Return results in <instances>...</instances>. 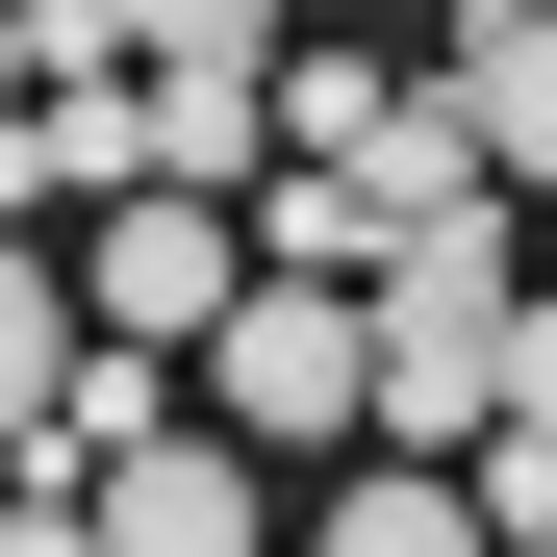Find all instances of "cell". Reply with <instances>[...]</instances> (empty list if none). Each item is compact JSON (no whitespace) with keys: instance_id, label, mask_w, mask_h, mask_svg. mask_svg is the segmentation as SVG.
I'll list each match as a JSON object with an SVG mask.
<instances>
[{"instance_id":"1","label":"cell","mask_w":557,"mask_h":557,"mask_svg":"<svg viewBox=\"0 0 557 557\" xmlns=\"http://www.w3.org/2000/svg\"><path fill=\"white\" fill-rule=\"evenodd\" d=\"M355 305H381V456H482V431H507V330H532V228H507V177H482V203H431Z\"/></svg>"},{"instance_id":"2","label":"cell","mask_w":557,"mask_h":557,"mask_svg":"<svg viewBox=\"0 0 557 557\" xmlns=\"http://www.w3.org/2000/svg\"><path fill=\"white\" fill-rule=\"evenodd\" d=\"M203 406H228L253 456H381V305H355V278H278V253H253V305L203 330Z\"/></svg>"},{"instance_id":"3","label":"cell","mask_w":557,"mask_h":557,"mask_svg":"<svg viewBox=\"0 0 557 557\" xmlns=\"http://www.w3.org/2000/svg\"><path fill=\"white\" fill-rule=\"evenodd\" d=\"M76 305H102L127 355H203L253 305V203H203V177H127L102 228H76Z\"/></svg>"},{"instance_id":"4","label":"cell","mask_w":557,"mask_h":557,"mask_svg":"<svg viewBox=\"0 0 557 557\" xmlns=\"http://www.w3.org/2000/svg\"><path fill=\"white\" fill-rule=\"evenodd\" d=\"M431 102H456V152H482L507 203H557V0H456Z\"/></svg>"},{"instance_id":"5","label":"cell","mask_w":557,"mask_h":557,"mask_svg":"<svg viewBox=\"0 0 557 557\" xmlns=\"http://www.w3.org/2000/svg\"><path fill=\"white\" fill-rule=\"evenodd\" d=\"M253 482H278L253 431H152V456H102V557H278Z\"/></svg>"},{"instance_id":"6","label":"cell","mask_w":557,"mask_h":557,"mask_svg":"<svg viewBox=\"0 0 557 557\" xmlns=\"http://www.w3.org/2000/svg\"><path fill=\"white\" fill-rule=\"evenodd\" d=\"M76 330H102V305H76V253H51V228H0V456H51Z\"/></svg>"},{"instance_id":"7","label":"cell","mask_w":557,"mask_h":557,"mask_svg":"<svg viewBox=\"0 0 557 557\" xmlns=\"http://www.w3.org/2000/svg\"><path fill=\"white\" fill-rule=\"evenodd\" d=\"M406 102H431V76H381V51H278V152L381 177V203H406Z\"/></svg>"},{"instance_id":"8","label":"cell","mask_w":557,"mask_h":557,"mask_svg":"<svg viewBox=\"0 0 557 557\" xmlns=\"http://www.w3.org/2000/svg\"><path fill=\"white\" fill-rule=\"evenodd\" d=\"M152 177H203V203H253V177H278V76H152Z\"/></svg>"},{"instance_id":"9","label":"cell","mask_w":557,"mask_h":557,"mask_svg":"<svg viewBox=\"0 0 557 557\" xmlns=\"http://www.w3.org/2000/svg\"><path fill=\"white\" fill-rule=\"evenodd\" d=\"M305 557H507V532H482V482H456V456H355V507H330Z\"/></svg>"},{"instance_id":"10","label":"cell","mask_w":557,"mask_h":557,"mask_svg":"<svg viewBox=\"0 0 557 557\" xmlns=\"http://www.w3.org/2000/svg\"><path fill=\"white\" fill-rule=\"evenodd\" d=\"M152 431H177V381H152L127 330H76V406H51V456H76V482H102V456H152Z\"/></svg>"},{"instance_id":"11","label":"cell","mask_w":557,"mask_h":557,"mask_svg":"<svg viewBox=\"0 0 557 557\" xmlns=\"http://www.w3.org/2000/svg\"><path fill=\"white\" fill-rule=\"evenodd\" d=\"M102 26H127V76H203V51L278 76V0H102Z\"/></svg>"},{"instance_id":"12","label":"cell","mask_w":557,"mask_h":557,"mask_svg":"<svg viewBox=\"0 0 557 557\" xmlns=\"http://www.w3.org/2000/svg\"><path fill=\"white\" fill-rule=\"evenodd\" d=\"M507 431H557V278H532V330H507Z\"/></svg>"},{"instance_id":"13","label":"cell","mask_w":557,"mask_h":557,"mask_svg":"<svg viewBox=\"0 0 557 557\" xmlns=\"http://www.w3.org/2000/svg\"><path fill=\"white\" fill-rule=\"evenodd\" d=\"M532 253H557V203H532Z\"/></svg>"}]
</instances>
